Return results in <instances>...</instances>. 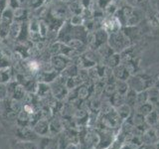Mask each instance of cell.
I'll return each instance as SVG.
<instances>
[{"label":"cell","mask_w":159,"mask_h":149,"mask_svg":"<svg viewBox=\"0 0 159 149\" xmlns=\"http://www.w3.org/2000/svg\"><path fill=\"white\" fill-rule=\"evenodd\" d=\"M107 44L109 45V47L113 50L114 53L120 54L124 50H126L130 47L132 43L130 41V39H129L128 36L125 34V32L120 29L108 35Z\"/></svg>","instance_id":"obj_1"},{"label":"cell","mask_w":159,"mask_h":149,"mask_svg":"<svg viewBox=\"0 0 159 149\" xmlns=\"http://www.w3.org/2000/svg\"><path fill=\"white\" fill-rule=\"evenodd\" d=\"M155 148L156 149H159V141L157 143H155Z\"/></svg>","instance_id":"obj_22"},{"label":"cell","mask_w":159,"mask_h":149,"mask_svg":"<svg viewBox=\"0 0 159 149\" xmlns=\"http://www.w3.org/2000/svg\"><path fill=\"white\" fill-rule=\"evenodd\" d=\"M121 26H122L121 23L119 22V20L116 18V15H109L102 22V29L108 35L117 31V30H120Z\"/></svg>","instance_id":"obj_3"},{"label":"cell","mask_w":159,"mask_h":149,"mask_svg":"<svg viewBox=\"0 0 159 149\" xmlns=\"http://www.w3.org/2000/svg\"><path fill=\"white\" fill-rule=\"evenodd\" d=\"M112 74L116 79H121V81H127L128 78L131 76L124 64H119L118 66L112 69Z\"/></svg>","instance_id":"obj_5"},{"label":"cell","mask_w":159,"mask_h":149,"mask_svg":"<svg viewBox=\"0 0 159 149\" xmlns=\"http://www.w3.org/2000/svg\"><path fill=\"white\" fill-rule=\"evenodd\" d=\"M127 84L129 88L133 89L136 93L145 91L148 88L151 87V79L146 76L141 74H131L127 79Z\"/></svg>","instance_id":"obj_2"},{"label":"cell","mask_w":159,"mask_h":149,"mask_svg":"<svg viewBox=\"0 0 159 149\" xmlns=\"http://www.w3.org/2000/svg\"><path fill=\"white\" fill-rule=\"evenodd\" d=\"M153 104L151 102H145L143 104H140V106H136V112H138L139 114H141L144 117H145L147 114L150 112L151 111H153Z\"/></svg>","instance_id":"obj_12"},{"label":"cell","mask_w":159,"mask_h":149,"mask_svg":"<svg viewBox=\"0 0 159 149\" xmlns=\"http://www.w3.org/2000/svg\"><path fill=\"white\" fill-rule=\"evenodd\" d=\"M158 137L156 134V130L154 127L148 128L145 132H143L142 134V143L143 144H155L157 143Z\"/></svg>","instance_id":"obj_6"},{"label":"cell","mask_w":159,"mask_h":149,"mask_svg":"<svg viewBox=\"0 0 159 149\" xmlns=\"http://www.w3.org/2000/svg\"><path fill=\"white\" fill-rule=\"evenodd\" d=\"M124 103L128 104L130 107H134L136 106V97H137V93L133 89L129 88L128 92L124 94Z\"/></svg>","instance_id":"obj_10"},{"label":"cell","mask_w":159,"mask_h":149,"mask_svg":"<svg viewBox=\"0 0 159 149\" xmlns=\"http://www.w3.org/2000/svg\"><path fill=\"white\" fill-rule=\"evenodd\" d=\"M141 149H156L155 144H144Z\"/></svg>","instance_id":"obj_19"},{"label":"cell","mask_w":159,"mask_h":149,"mask_svg":"<svg viewBox=\"0 0 159 149\" xmlns=\"http://www.w3.org/2000/svg\"><path fill=\"white\" fill-rule=\"evenodd\" d=\"M158 125H159V121H158Z\"/></svg>","instance_id":"obj_23"},{"label":"cell","mask_w":159,"mask_h":149,"mask_svg":"<svg viewBox=\"0 0 159 149\" xmlns=\"http://www.w3.org/2000/svg\"><path fill=\"white\" fill-rule=\"evenodd\" d=\"M131 109L132 107H130L126 103H122L121 106H119L118 107H116V112L118 114V116L120 117L123 120L127 119L129 116L131 115Z\"/></svg>","instance_id":"obj_9"},{"label":"cell","mask_w":159,"mask_h":149,"mask_svg":"<svg viewBox=\"0 0 159 149\" xmlns=\"http://www.w3.org/2000/svg\"><path fill=\"white\" fill-rule=\"evenodd\" d=\"M122 103H124V97L122 94L118 93H114L111 96V104L116 108L118 107L119 106H121Z\"/></svg>","instance_id":"obj_14"},{"label":"cell","mask_w":159,"mask_h":149,"mask_svg":"<svg viewBox=\"0 0 159 149\" xmlns=\"http://www.w3.org/2000/svg\"><path fill=\"white\" fill-rule=\"evenodd\" d=\"M116 93L124 96L129 89V86L127 84V81H121V79H116Z\"/></svg>","instance_id":"obj_13"},{"label":"cell","mask_w":159,"mask_h":149,"mask_svg":"<svg viewBox=\"0 0 159 149\" xmlns=\"http://www.w3.org/2000/svg\"><path fill=\"white\" fill-rule=\"evenodd\" d=\"M145 102H148V93L147 91H142L137 93V97H136V106L143 104Z\"/></svg>","instance_id":"obj_15"},{"label":"cell","mask_w":159,"mask_h":149,"mask_svg":"<svg viewBox=\"0 0 159 149\" xmlns=\"http://www.w3.org/2000/svg\"><path fill=\"white\" fill-rule=\"evenodd\" d=\"M126 1L129 3V5H131V6H132V5H133V6H134V5L136 6V5H139V4H142L144 2H146L147 0H126Z\"/></svg>","instance_id":"obj_18"},{"label":"cell","mask_w":159,"mask_h":149,"mask_svg":"<svg viewBox=\"0 0 159 149\" xmlns=\"http://www.w3.org/2000/svg\"><path fill=\"white\" fill-rule=\"evenodd\" d=\"M159 121V111L156 108H153L145 116V122L149 127H156Z\"/></svg>","instance_id":"obj_7"},{"label":"cell","mask_w":159,"mask_h":149,"mask_svg":"<svg viewBox=\"0 0 159 149\" xmlns=\"http://www.w3.org/2000/svg\"><path fill=\"white\" fill-rule=\"evenodd\" d=\"M154 128H155V130H156V134H157V137H158V140H159V125H157Z\"/></svg>","instance_id":"obj_21"},{"label":"cell","mask_w":159,"mask_h":149,"mask_svg":"<svg viewBox=\"0 0 159 149\" xmlns=\"http://www.w3.org/2000/svg\"><path fill=\"white\" fill-rule=\"evenodd\" d=\"M155 9L157 13L159 14V0H155Z\"/></svg>","instance_id":"obj_20"},{"label":"cell","mask_w":159,"mask_h":149,"mask_svg":"<svg viewBox=\"0 0 159 149\" xmlns=\"http://www.w3.org/2000/svg\"><path fill=\"white\" fill-rule=\"evenodd\" d=\"M120 60H121V56L120 54L118 53H113L112 55H111L109 57H107L106 59V62L107 64V66L111 68V69H113L114 67L118 66L119 64H120Z\"/></svg>","instance_id":"obj_11"},{"label":"cell","mask_w":159,"mask_h":149,"mask_svg":"<svg viewBox=\"0 0 159 149\" xmlns=\"http://www.w3.org/2000/svg\"><path fill=\"white\" fill-rule=\"evenodd\" d=\"M34 131L37 134H39V135L47 136V134L50 131V126H49L48 122L45 120L38 121V123L34 127Z\"/></svg>","instance_id":"obj_8"},{"label":"cell","mask_w":159,"mask_h":149,"mask_svg":"<svg viewBox=\"0 0 159 149\" xmlns=\"http://www.w3.org/2000/svg\"><path fill=\"white\" fill-rule=\"evenodd\" d=\"M16 136L19 137L22 141H32L37 138V133H35L34 130L26 126H22L17 128Z\"/></svg>","instance_id":"obj_4"},{"label":"cell","mask_w":159,"mask_h":149,"mask_svg":"<svg viewBox=\"0 0 159 149\" xmlns=\"http://www.w3.org/2000/svg\"><path fill=\"white\" fill-rule=\"evenodd\" d=\"M112 1L113 0H98V3L102 8H107V5H109Z\"/></svg>","instance_id":"obj_17"},{"label":"cell","mask_w":159,"mask_h":149,"mask_svg":"<svg viewBox=\"0 0 159 149\" xmlns=\"http://www.w3.org/2000/svg\"><path fill=\"white\" fill-rule=\"evenodd\" d=\"M19 149H38L37 146L31 141H23L19 144Z\"/></svg>","instance_id":"obj_16"}]
</instances>
